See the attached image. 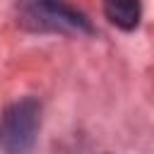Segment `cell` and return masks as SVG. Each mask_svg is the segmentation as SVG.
Masks as SVG:
<instances>
[{"label":"cell","instance_id":"obj_1","mask_svg":"<svg viewBox=\"0 0 154 154\" xmlns=\"http://www.w3.org/2000/svg\"><path fill=\"white\" fill-rule=\"evenodd\" d=\"M41 128V103L36 99H19L10 103L0 118V149L5 154H29Z\"/></svg>","mask_w":154,"mask_h":154},{"label":"cell","instance_id":"obj_2","mask_svg":"<svg viewBox=\"0 0 154 154\" xmlns=\"http://www.w3.org/2000/svg\"><path fill=\"white\" fill-rule=\"evenodd\" d=\"M24 22H31L36 29H77L89 31L87 19L70 10L63 0H26Z\"/></svg>","mask_w":154,"mask_h":154},{"label":"cell","instance_id":"obj_3","mask_svg":"<svg viewBox=\"0 0 154 154\" xmlns=\"http://www.w3.org/2000/svg\"><path fill=\"white\" fill-rule=\"evenodd\" d=\"M103 12L113 26L123 31H132L142 17V2L140 0H103Z\"/></svg>","mask_w":154,"mask_h":154}]
</instances>
